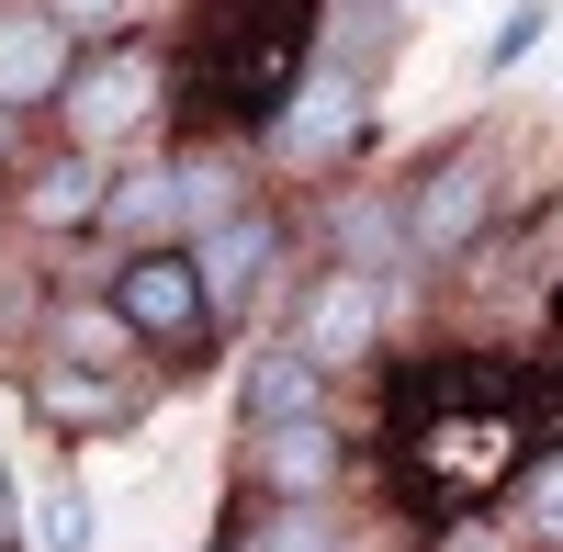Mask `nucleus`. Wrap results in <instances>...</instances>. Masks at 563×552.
Segmentation results:
<instances>
[{
    "label": "nucleus",
    "instance_id": "obj_7",
    "mask_svg": "<svg viewBox=\"0 0 563 552\" xmlns=\"http://www.w3.org/2000/svg\"><path fill=\"white\" fill-rule=\"evenodd\" d=\"M406 283H417V271H406ZM406 283H384V271H327L316 260V283L294 294V328H282V339H294L305 361H327V373H372V350H384Z\"/></svg>",
    "mask_w": 563,
    "mask_h": 552
},
{
    "label": "nucleus",
    "instance_id": "obj_11",
    "mask_svg": "<svg viewBox=\"0 0 563 552\" xmlns=\"http://www.w3.org/2000/svg\"><path fill=\"white\" fill-rule=\"evenodd\" d=\"M102 192H113V158L34 147L12 169V225H23V238H90V225H102Z\"/></svg>",
    "mask_w": 563,
    "mask_h": 552
},
{
    "label": "nucleus",
    "instance_id": "obj_24",
    "mask_svg": "<svg viewBox=\"0 0 563 552\" xmlns=\"http://www.w3.org/2000/svg\"><path fill=\"white\" fill-rule=\"evenodd\" d=\"M0 225H12V180H0Z\"/></svg>",
    "mask_w": 563,
    "mask_h": 552
},
{
    "label": "nucleus",
    "instance_id": "obj_25",
    "mask_svg": "<svg viewBox=\"0 0 563 552\" xmlns=\"http://www.w3.org/2000/svg\"><path fill=\"white\" fill-rule=\"evenodd\" d=\"M316 552H350V541H316Z\"/></svg>",
    "mask_w": 563,
    "mask_h": 552
},
{
    "label": "nucleus",
    "instance_id": "obj_18",
    "mask_svg": "<svg viewBox=\"0 0 563 552\" xmlns=\"http://www.w3.org/2000/svg\"><path fill=\"white\" fill-rule=\"evenodd\" d=\"M507 519H519L530 552H563V440H541L519 463V508H507Z\"/></svg>",
    "mask_w": 563,
    "mask_h": 552
},
{
    "label": "nucleus",
    "instance_id": "obj_21",
    "mask_svg": "<svg viewBox=\"0 0 563 552\" xmlns=\"http://www.w3.org/2000/svg\"><path fill=\"white\" fill-rule=\"evenodd\" d=\"M23 158H34V113H12V102H0V180H12Z\"/></svg>",
    "mask_w": 563,
    "mask_h": 552
},
{
    "label": "nucleus",
    "instance_id": "obj_12",
    "mask_svg": "<svg viewBox=\"0 0 563 552\" xmlns=\"http://www.w3.org/2000/svg\"><path fill=\"white\" fill-rule=\"evenodd\" d=\"M68 68H79V34L45 12V0H0V102L45 124L57 90H68Z\"/></svg>",
    "mask_w": 563,
    "mask_h": 552
},
{
    "label": "nucleus",
    "instance_id": "obj_8",
    "mask_svg": "<svg viewBox=\"0 0 563 552\" xmlns=\"http://www.w3.org/2000/svg\"><path fill=\"white\" fill-rule=\"evenodd\" d=\"M238 496H260V508H327V496L350 485V429L327 418H282V429H238Z\"/></svg>",
    "mask_w": 563,
    "mask_h": 552
},
{
    "label": "nucleus",
    "instance_id": "obj_9",
    "mask_svg": "<svg viewBox=\"0 0 563 552\" xmlns=\"http://www.w3.org/2000/svg\"><path fill=\"white\" fill-rule=\"evenodd\" d=\"M316 249H327V271H417L406 260V180H327V203H316Z\"/></svg>",
    "mask_w": 563,
    "mask_h": 552
},
{
    "label": "nucleus",
    "instance_id": "obj_26",
    "mask_svg": "<svg viewBox=\"0 0 563 552\" xmlns=\"http://www.w3.org/2000/svg\"><path fill=\"white\" fill-rule=\"evenodd\" d=\"M552 57H563V34H552Z\"/></svg>",
    "mask_w": 563,
    "mask_h": 552
},
{
    "label": "nucleus",
    "instance_id": "obj_19",
    "mask_svg": "<svg viewBox=\"0 0 563 552\" xmlns=\"http://www.w3.org/2000/svg\"><path fill=\"white\" fill-rule=\"evenodd\" d=\"M563 34V0H519V12H507L496 34H485V90H507V79H519L530 57H541V45Z\"/></svg>",
    "mask_w": 563,
    "mask_h": 552
},
{
    "label": "nucleus",
    "instance_id": "obj_15",
    "mask_svg": "<svg viewBox=\"0 0 563 552\" xmlns=\"http://www.w3.org/2000/svg\"><path fill=\"white\" fill-rule=\"evenodd\" d=\"M406 45V0H316V57H339L361 79H384Z\"/></svg>",
    "mask_w": 563,
    "mask_h": 552
},
{
    "label": "nucleus",
    "instance_id": "obj_17",
    "mask_svg": "<svg viewBox=\"0 0 563 552\" xmlns=\"http://www.w3.org/2000/svg\"><path fill=\"white\" fill-rule=\"evenodd\" d=\"M79 45H124V34H169L180 23V0H45Z\"/></svg>",
    "mask_w": 563,
    "mask_h": 552
},
{
    "label": "nucleus",
    "instance_id": "obj_4",
    "mask_svg": "<svg viewBox=\"0 0 563 552\" xmlns=\"http://www.w3.org/2000/svg\"><path fill=\"white\" fill-rule=\"evenodd\" d=\"M384 135V79H361L339 57H305V79L282 90V113L249 135V147L282 169V180H350Z\"/></svg>",
    "mask_w": 563,
    "mask_h": 552
},
{
    "label": "nucleus",
    "instance_id": "obj_10",
    "mask_svg": "<svg viewBox=\"0 0 563 552\" xmlns=\"http://www.w3.org/2000/svg\"><path fill=\"white\" fill-rule=\"evenodd\" d=\"M23 406H34V429H57V440H102V429H135V418H147V384H135V373H102V361H45V350H34Z\"/></svg>",
    "mask_w": 563,
    "mask_h": 552
},
{
    "label": "nucleus",
    "instance_id": "obj_3",
    "mask_svg": "<svg viewBox=\"0 0 563 552\" xmlns=\"http://www.w3.org/2000/svg\"><path fill=\"white\" fill-rule=\"evenodd\" d=\"M406 180V260L417 271H451V260H474L496 225H507V192H519V169H507V147H496V124H462V135H440L417 169H395Z\"/></svg>",
    "mask_w": 563,
    "mask_h": 552
},
{
    "label": "nucleus",
    "instance_id": "obj_14",
    "mask_svg": "<svg viewBox=\"0 0 563 552\" xmlns=\"http://www.w3.org/2000/svg\"><path fill=\"white\" fill-rule=\"evenodd\" d=\"M327 395H339V373H327V361H305L294 339H271V350H249V373H238V429H282V418H316Z\"/></svg>",
    "mask_w": 563,
    "mask_h": 552
},
{
    "label": "nucleus",
    "instance_id": "obj_13",
    "mask_svg": "<svg viewBox=\"0 0 563 552\" xmlns=\"http://www.w3.org/2000/svg\"><path fill=\"white\" fill-rule=\"evenodd\" d=\"M90 238H113L124 249H180V180H169V147L158 158H113V192H102V225Z\"/></svg>",
    "mask_w": 563,
    "mask_h": 552
},
{
    "label": "nucleus",
    "instance_id": "obj_6",
    "mask_svg": "<svg viewBox=\"0 0 563 552\" xmlns=\"http://www.w3.org/2000/svg\"><path fill=\"white\" fill-rule=\"evenodd\" d=\"M102 305L135 328V350H158V361H192L214 350V305H203V271L192 249H124L102 271Z\"/></svg>",
    "mask_w": 563,
    "mask_h": 552
},
{
    "label": "nucleus",
    "instance_id": "obj_22",
    "mask_svg": "<svg viewBox=\"0 0 563 552\" xmlns=\"http://www.w3.org/2000/svg\"><path fill=\"white\" fill-rule=\"evenodd\" d=\"M0 552H23V496H12V474H0Z\"/></svg>",
    "mask_w": 563,
    "mask_h": 552
},
{
    "label": "nucleus",
    "instance_id": "obj_1",
    "mask_svg": "<svg viewBox=\"0 0 563 552\" xmlns=\"http://www.w3.org/2000/svg\"><path fill=\"white\" fill-rule=\"evenodd\" d=\"M384 429H395V496H406V508H429V519L496 496V485L541 451L530 384L496 373V361H474V350H440L429 373H406L395 406H384Z\"/></svg>",
    "mask_w": 563,
    "mask_h": 552
},
{
    "label": "nucleus",
    "instance_id": "obj_20",
    "mask_svg": "<svg viewBox=\"0 0 563 552\" xmlns=\"http://www.w3.org/2000/svg\"><path fill=\"white\" fill-rule=\"evenodd\" d=\"M23 541H34V552H90V496H79V474H57V485L34 496Z\"/></svg>",
    "mask_w": 563,
    "mask_h": 552
},
{
    "label": "nucleus",
    "instance_id": "obj_16",
    "mask_svg": "<svg viewBox=\"0 0 563 552\" xmlns=\"http://www.w3.org/2000/svg\"><path fill=\"white\" fill-rule=\"evenodd\" d=\"M34 350H45V361H102V373H135V361H147V350H135V328H124L102 294H57Z\"/></svg>",
    "mask_w": 563,
    "mask_h": 552
},
{
    "label": "nucleus",
    "instance_id": "obj_23",
    "mask_svg": "<svg viewBox=\"0 0 563 552\" xmlns=\"http://www.w3.org/2000/svg\"><path fill=\"white\" fill-rule=\"evenodd\" d=\"M203 552H249V508H238V519H214V541H203Z\"/></svg>",
    "mask_w": 563,
    "mask_h": 552
},
{
    "label": "nucleus",
    "instance_id": "obj_5",
    "mask_svg": "<svg viewBox=\"0 0 563 552\" xmlns=\"http://www.w3.org/2000/svg\"><path fill=\"white\" fill-rule=\"evenodd\" d=\"M203 271V305H214V339L225 328H249V316L282 305V283H294V214H282L271 192H249L225 225H203V238H180Z\"/></svg>",
    "mask_w": 563,
    "mask_h": 552
},
{
    "label": "nucleus",
    "instance_id": "obj_2",
    "mask_svg": "<svg viewBox=\"0 0 563 552\" xmlns=\"http://www.w3.org/2000/svg\"><path fill=\"white\" fill-rule=\"evenodd\" d=\"M57 147H90V158H135L158 124H180V57L169 34H124V45H79V68L57 90Z\"/></svg>",
    "mask_w": 563,
    "mask_h": 552
}]
</instances>
